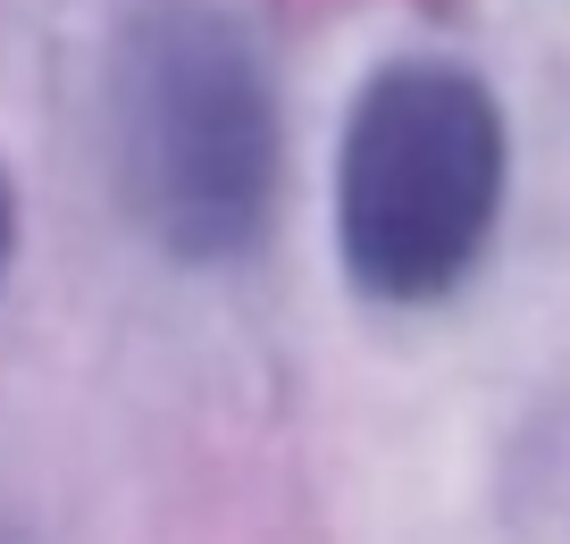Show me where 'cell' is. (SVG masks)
<instances>
[{"instance_id": "6da1fadb", "label": "cell", "mask_w": 570, "mask_h": 544, "mask_svg": "<svg viewBox=\"0 0 570 544\" xmlns=\"http://www.w3.org/2000/svg\"><path fill=\"white\" fill-rule=\"evenodd\" d=\"M109 168L135 227L185 268L244 260L277 218L285 118L252 26L218 0H151L109 59Z\"/></svg>"}, {"instance_id": "3957f363", "label": "cell", "mask_w": 570, "mask_h": 544, "mask_svg": "<svg viewBox=\"0 0 570 544\" xmlns=\"http://www.w3.org/2000/svg\"><path fill=\"white\" fill-rule=\"evenodd\" d=\"M9 260H18V185L0 168V277H9Z\"/></svg>"}, {"instance_id": "7a4b0ae2", "label": "cell", "mask_w": 570, "mask_h": 544, "mask_svg": "<svg viewBox=\"0 0 570 544\" xmlns=\"http://www.w3.org/2000/svg\"><path fill=\"white\" fill-rule=\"evenodd\" d=\"M503 135L495 92L453 59H386L344 109L336 142V251L370 301H445L479 268L503 218Z\"/></svg>"}]
</instances>
